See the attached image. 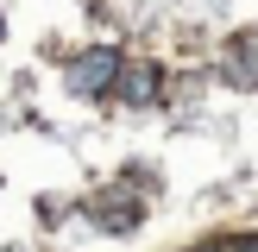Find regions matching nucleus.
<instances>
[{
	"mask_svg": "<svg viewBox=\"0 0 258 252\" xmlns=\"http://www.w3.org/2000/svg\"><path fill=\"white\" fill-rule=\"evenodd\" d=\"M113 76H120V57H113V50H82V57L70 63V88H82V95H107Z\"/></svg>",
	"mask_w": 258,
	"mask_h": 252,
	"instance_id": "obj_1",
	"label": "nucleus"
},
{
	"mask_svg": "<svg viewBox=\"0 0 258 252\" xmlns=\"http://www.w3.org/2000/svg\"><path fill=\"white\" fill-rule=\"evenodd\" d=\"M120 95H126V101H139V107H145V101L158 95V70H145V63H139V70H126V76H120Z\"/></svg>",
	"mask_w": 258,
	"mask_h": 252,
	"instance_id": "obj_2",
	"label": "nucleus"
}]
</instances>
